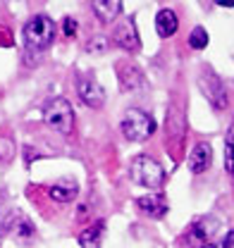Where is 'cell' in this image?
<instances>
[{
    "instance_id": "cell-1",
    "label": "cell",
    "mask_w": 234,
    "mask_h": 248,
    "mask_svg": "<svg viewBox=\"0 0 234 248\" xmlns=\"http://www.w3.org/2000/svg\"><path fill=\"white\" fill-rule=\"evenodd\" d=\"M55 38V22L48 15H36L24 24V46L29 53H43Z\"/></svg>"
},
{
    "instance_id": "cell-24",
    "label": "cell",
    "mask_w": 234,
    "mask_h": 248,
    "mask_svg": "<svg viewBox=\"0 0 234 248\" xmlns=\"http://www.w3.org/2000/svg\"><path fill=\"white\" fill-rule=\"evenodd\" d=\"M217 5H225V7H234V0H215Z\"/></svg>"
},
{
    "instance_id": "cell-17",
    "label": "cell",
    "mask_w": 234,
    "mask_h": 248,
    "mask_svg": "<svg viewBox=\"0 0 234 248\" xmlns=\"http://www.w3.org/2000/svg\"><path fill=\"white\" fill-rule=\"evenodd\" d=\"M225 170L227 174H234V129L227 131V139H225Z\"/></svg>"
},
{
    "instance_id": "cell-14",
    "label": "cell",
    "mask_w": 234,
    "mask_h": 248,
    "mask_svg": "<svg viewBox=\"0 0 234 248\" xmlns=\"http://www.w3.org/2000/svg\"><path fill=\"white\" fill-rule=\"evenodd\" d=\"M77 193H79V186H77V182H72V179H65V182L53 184L48 188V196L53 201H58V203H72L77 198Z\"/></svg>"
},
{
    "instance_id": "cell-13",
    "label": "cell",
    "mask_w": 234,
    "mask_h": 248,
    "mask_svg": "<svg viewBox=\"0 0 234 248\" xmlns=\"http://www.w3.org/2000/svg\"><path fill=\"white\" fill-rule=\"evenodd\" d=\"M103 229H105V222H103V219H96L93 224H88L86 229L79 234V246L82 248H100Z\"/></svg>"
},
{
    "instance_id": "cell-16",
    "label": "cell",
    "mask_w": 234,
    "mask_h": 248,
    "mask_svg": "<svg viewBox=\"0 0 234 248\" xmlns=\"http://www.w3.org/2000/svg\"><path fill=\"white\" fill-rule=\"evenodd\" d=\"M208 41H210V36H208V31L203 27H196V29H191V33H189V46L194 50H203L205 46H208Z\"/></svg>"
},
{
    "instance_id": "cell-3",
    "label": "cell",
    "mask_w": 234,
    "mask_h": 248,
    "mask_svg": "<svg viewBox=\"0 0 234 248\" xmlns=\"http://www.w3.org/2000/svg\"><path fill=\"white\" fill-rule=\"evenodd\" d=\"M220 227H222V222L215 219V217H199V219H194V222L186 227V232L182 234L179 246L182 248H203L205 244H210V241L217 239Z\"/></svg>"
},
{
    "instance_id": "cell-23",
    "label": "cell",
    "mask_w": 234,
    "mask_h": 248,
    "mask_svg": "<svg viewBox=\"0 0 234 248\" xmlns=\"http://www.w3.org/2000/svg\"><path fill=\"white\" fill-rule=\"evenodd\" d=\"M203 248H222V241H220V239H215V241H210V244H205Z\"/></svg>"
},
{
    "instance_id": "cell-18",
    "label": "cell",
    "mask_w": 234,
    "mask_h": 248,
    "mask_svg": "<svg viewBox=\"0 0 234 248\" xmlns=\"http://www.w3.org/2000/svg\"><path fill=\"white\" fill-rule=\"evenodd\" d=\"M12 222H15V234H17L19 239H31V236L36 234L33 224H31L27 217H17V219H12Z\"/></svg>"
},
{
    "instance_id": "cell-10",
    "label": "cell",
    "mask_w": 234,
    "mask_h": 248,
    "mask_svg": "<svg viewBox=\"0 0 234 248\" xmlns=\"http://www.w3.org/2000/svg\"><path fill=\"white\" fill-rule=\"evenodd\" d=\"M136 208L144 215L153 217V219H160V217L167 215V201L163 196H158V193H148V196L136 198Z\"/></svg>"
},
{
    "instance_id": "cell-15",
    "label": "cell",
    "mask_w": 234,
    "mask_h": 248,
    "mask_svg": "<svg viewBox=\"0 0 234 248\" xmlns=\"http://www.w3.org/2000/svg\"><path fill=\"white\" fill-rule=\"evenodd\" d=\"M117 74H119V84H122V91H134L139 86H144V77L139 74V69L134 64H117Z\"/></svg>"
},
{
    "instance_id": "cell-7",
    "label": "cell",
    "mask_w": 234,
    "mask_h": 248,
    "mask_svg": "<svg viewBox=\"0 0 234 248\" xmlns=\"http://www.w3.org/2000/svg\"><path fill=\"white\" fill-rule=\"evenodd\" d=\"M77 93L82 98V103H86L88 108H100L105 103V91L100 89V84L93 77H77Z\"/></svg>"
},
{
    "instance_id": "cell-6",
    "label": "cell",
    "mask_w": 234,
    "mask_h": 248,
    "mask_svg": "<svg viewBox=\"0 0 234 248\" xmlns=\"http://www.w3.org/2000/svg\"><path fill=\"white\" fill-rule=\"evenodd\" d=\"M199 89H201L203 98L213 108L225 110V108L230 105V95H227V89H225L222 79H220L208 64H205L203 69H201V74H199Z\"/></svg>"
},
{
    "instance_id": "cell-2",
    "label": "cell",
    "mask_w": 234,
    "mask_h": 248,
    "mask_svg": "<svg viewBox=\"0 0 234 248\" xmlns=\"http://www.w3.org/2000/svg\"><path fill=\"white\" fill-rule=\"evenodd\" d=\"M129 174H132L134 184L153 188V191L165 184V170H163V165H160L155 157H150V155H136V157L132 160Z\"/></svg>"
},
{
    "instance_id": "cell-12",
    "label": "cell",
    "mask_w": 234,
    "mask_h": 248,
    "mask_svg": "<svg viewBox=\"0 0 234 248\" xmlns=\"http://www.w3.org/2000/svg\"><path fill=\"white\" fill-rule=\"evenodd\" d=\"M91 7H93V15L100 22L110 24V22H115L119 17V12H122V0H93Z\"/></svg>"
},
{
    "instance_id": "cell-20",
    "label": "cell",
    "mask_w": 234,
    "mask_h": 248,
    "mask_svg": "<svg viewBox=\"0 0 234 248\" xmlns=\"http://www.w3.org/2000/svg\"><path fill=\"white\" fill-rule=\"evenodd\" d=\"M86 50H88V53H103V50H108V38H103V36L93 38V41L88 43Z\"/></svg>"
},
{
    "instance_id": "cell-5",
    "label": "cell",
    "mask_w": 234,
    "mask_h": 248,
    "mask_svg": "<svg viewBox=\"0 0 234 248\" xmlns=\"http://www.w3.org/2000/svg\"><path fill=\"white\" fill-rule=\"evenodd\" d=\"M43 122L58 134H72L74 131V110L67 98H53L43 108Z\"/></svg>"
},
{
    "instance_id": "cell-9",
    "label": "cell",
    "mask_w": 234,
    "mask_h": 248,
    "mask_svg": "<svg viewBox=\"0 0 234 248\" xmlns=\"http://www.w3.org/2000/svg\"><path fill=\"white\" fill-rule=\"evenodd\" d=\"M210 162H213V146L205 143V141L196 143L191 148V153H189V170L194 174H203L205 170L210 167Z\"/></svg>"
},
{
    "instance_id": "cell-22",
    "label": "cell",
    "mask_w": 234,
    "mask_h": 248,
    "mask_svg": "<svg viewBox=\"0 0 234 248\" xmlns=\"http://www.w3.org/2000/svg\"><path fill=\"white\" fill-rule=\"evenodd\" d=\"M222 248H234V229H230L222 239Z\"/></svg>"
},
{
    "instance_id": "cell-19",
    "label": "cell",
    "mask_w": 234,
    "mask_h": 248,
    "mask_svg": "<svg viewBox=\"0 0 234 248\" xmlns=\"http://www.w3.org/2000/svg\"><path fill=\"white\" fill-rule=\"evenodd\" d=\"M12 157H15V143H12V139L0 136V162H10Z\"/></svg>"
},
{
    "instance_id": "cell-11",
    "label": "cell",
    "mask_w": 234,
    "mask_h": 248,
    "mask_svg": "<svg viewBox=\"0 0 234 248\" xmlns=\"http://www.w3.org/2000/svg\"><path fill=\"white\" fill-rule=\"evenodd\" d=\"M177 29H179L177 15L170 7H163V10L155 15V31H158V36H160V38H170V36L177 33Z\"/></svg>"
},
{
    "instance_id": "cell-4",
    "label": "cell",
    "mask_w": 234,
    "mask_h": 248,
    "mask_svg": "<svg viewBox=\"0 0 234 248\" xmlns=\"http://www.w3.org/2000/svg\"><path fill=\"white\" fill-rule=\"evenodd\" d=\"M119 126H122L124 139H129V141H134V143H141V141H146V139H150V136L155 134V120H153L148 112L139 110V108L124 110Z\"/></svg>"
},
{
    "instance_id": "cell-21",
    "label": "cell",
    "mask_w": 234,
    "mask_h": 248,
    "mask_svg": "<svg viewBox=\"0 0 234 248\" xmlns=\"http://www.w3.org/2000/svg\"><path fill=\"white\" fill-rule=\"evenodd\" d=\"M62 33L69 36V38L77 33V19H74V17H65V22H62Z\"/></svg>"
},
{
    "instance_id": "cell-8",
    "label": "cell",
    "mask_w": 234,
    "mask_h": 248,
    "mask_svg": "<svg viewBox=\"0 0 234 248\" xmlns=\"http://www.w3.org/2000/svg\"><path fill=\"white\" fill-rule=\"evenodd\" d=\"M113 41L122 50L127 53H136L141 48V38H139V31L134 27V19H124L122 24H117L115 33H113Z\"/></svg>"
}]
</instances>
